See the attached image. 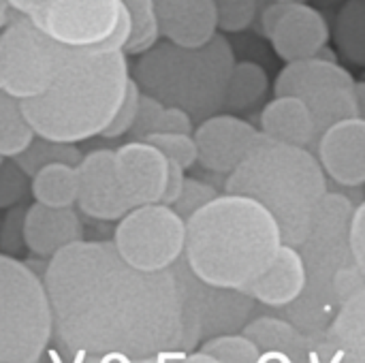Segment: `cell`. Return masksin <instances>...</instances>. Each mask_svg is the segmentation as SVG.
Returning a JSON list of instances; mask_svg holds the SVG:
<instances>
[{"instance_id": "obj_7", "label": "cell", "mask_w": 365, "mask_h": 363, "mask_svg": "<svg viewBox=\"0 0 365 363\" xmlns=\"http://www.w3.org/2000/svg\"><path fill=\"white\" fill-rule=\"evenodd\" d=\"M51 334L45 282L26 263L0 255V363L38 362Z\"/></svg>"}, {"instance_id": "obj_10", "label": "cell", "mask_w": 365, "mask_h": 363, "mask_svg": "<svg viewBox=\"0 0 365 363\" xmlns=\"http://www.w3.org/2000/svg\"><path fill=\"white\" fill-rule=\"evenodd\" d=\"M113 246L137 270H167L184 257L186 220L165 203L137 205L120 218Z\"/></svg>"}, {"instance_id": "obj_2", "label": "cell", "mask_w": 365, "mask_h": 363, "mask_svg": "<svg viewBox=\"0 0 365 363\" xmlns=\"http://www.w3.org/2000/svg\"><path fill=\"white\" fill-rule=\"evenodd\" d=\"M282 246L276 218L246 195L225 193L186 220L184 261L205 285L246 291Z\"/></svg>"}, {"instance_id": "obj_20", "label": "cell", "mask_w": 365, "mask_h": 363, "mask_svg": "<svg viewBox=\"0 0 365 363\" xmlns=\"http://www.w3.org/2000/svg\"><path fill=\"white\" fill-rule=\"evenodd\" d=\"M261 133L291 145L312 148L317 143L314 118L308 105L293 94L276 96L261 111Z\"/></svg>"}, {"instance_id": "obj_35", "label": "cell", "mask_w": 365, "mask_h": 363, "mask_svg": "<svg viewBox=\"0 0 365 363\" xmlns=\"http://www.w3.org/2000/svg\"><path fill=\"white\" fill-rule=\"evenodd\" d=\"M163 111H165V105H163L158 98H154V96L141 92L137 120H135V124H133V128H130L133 137H135V139H148L150 135H154L156 128H158V122H160Z\"/></svg>"}, {"instance_id": "obj_23", "label": "cell", "mask_w": 365, "mask_h": 363, "mask_svg": "<svg viewBox=\"0 0 365 363\" xmlns=\"http://www.w3.org/2000/svg\"><path fill=\"white\" fill-rule=\"evenodd\" d=\"M338 362L365 363V287L344 300L327 327Z\"/></svg>"}, {"instance_id": "obj_26", "label": "cell", "mask_w": 365, "mask_h": 363, "mask_svg": "<svg viewBox=\"0 0 365 363\" xmlns=\"http://www.w3.org/2000/svg\"><path fill=\"white\" fill-rule=\"evenodd\" d=\"M36 133L24 113L21 101L0 90V156L15 158L32 141Z\"/></svg>"}, {"instance_id": "obj_9", "label": "cell", "mask_w": 365, "mask_h": 363, "mask_svg": "<svg viewBox=\"0 0 365 363\" xmlns=\"http://www.w3.org/2000/svg\"><path fill=\"white\" fill-rule=\"evenodd\" d=\"M355 81L357 79L351 75V71L344 68L336 58L312 56L287 62L276 77L274 92L276 96H299L308 105L314 118L319 141V137L331 124L357 116Z\"/></svg>"}, {"instance_id": "obj_39", "label": "cell", "mask_w": 365, "mask_h": 363, "mask_svg": "<svg viewBox=\"0 0 365 363\" xmlns=\"http://www.w3.org/2000/svg\"><path fill=\"white\" fill-rule=\"evenodd\" d=\"M192 124H195V120L188 111H184L180 107L165 105V111L160 116L156 133H195Z\"/></svg>"}, {"instance_id": "obj_17", "label": "cell", "mask_w": 365, "mask_h": 363, "mask_svg": "<svg viewBox=\"0 0 365 363\" xmlns=\"http://www.w3.org/2000/svg\"><path fill=\"white\" fill-rule=\"evenodd\" d=\"M306 282H308V274L299 248L282 242L269 267L246 291L252 295L255 302L267 308L282 310L304 293Z\"/></svg>"}, {"instance_id": "obj_15", "label": "cell", "mask_w": 365, "mask_h": 363, "mask_svg": "<svg viewBox=\"0 0 365 363\" xmlns=\"http://www.w3.org/2000/svg\"><path fill=\"white\" fill-rule=\"evenodd\" d=\"M167 171V156L145 139H133L115 150V173L133 208L163 201Z\"/></svg>"}, {"instance_id": "obj_11", "label": "cell", "mask_w": 365, "mask_h": 363, "mask_svg": "<svg viewBox=\"0 0 365 363\" xmlns=\"http://www.w3.org/2000/svg\"><path fill=\"white\" fill-rule=\"evenodd\" d=\"M124 11L122 0H43L24 15L68 49H109Z\"/></svg>"}, {"instance_id": "obj_8", "label": "cell", "mask_w": 365, "mask_h": 363, "mask_svg": "<svg viewBox=\"0 0 365 363\" xmlns=\"http://www.w3.org/2000/svg\"><path fill=\"white\" fill-rule=\"evenodd\" d=\"M66 53L68 47L47 36L28 15L9 17L0 32V90L19 101L43 94Z\"/></svg>"}, {"instance_id": "obj_18", "label": "cell", "mask_w": 365, "mask_h": 363, "mask_svg": "<svg viewBox=\"0 0 365 363\" xmlns=\"http://www.w3.org/2000/svg\"><path fill=\"white\" fill-rule=\"evenodd\" d=\"M24 242L36 257L51 259L62 248L81 240V220L73 208L34 203L24 218Z\"/></svg>"}, {"instance_id": "obj_41", "label": "cell", "mask_w": 365, "mask_h": 363, "mask_svg": "<svg viewBox=\"0 0 365 363\" xmlns=\"http://www.w3.org/2000/svg\"><path fill=\"white\" fill-rule=\"evenodd\" d=\"M289 4H291V2L272 0V4L263 9V13H261V28H263V34H265V36L272 34V30L276 28V24H278V21L282 19V15L287 13Z\"/></svg>"}, {"instance_id": "obj_3", "label": "cell", "mask_w": 365, "mask_h": 363, "mask_svg": "<svg viewBox=\"0 0 365 363\" xmlns=\"http://www.w3.org/2000/svg\"><path fill=\"white\" fill-rule=\"evenodd\" d=\"M128 83L124 49H68L51 86L21 107L36 137L79 143L109 126Z\"/></svg>"}, {"instance_id": "obj_25", "label": "cell", "mask_w": 365, "mask_h": 363, "mask_svg": "<svg viewBox=\"0 0 365 363\" xmlns=\"http://www.w3.org/2000/svg\"><path fill=\"white\" fill-rule=\"evenodd\" d=\"M269 86V77L267 71L257 64V62H235L229 83H227V92H225V105L222 109L227 111H244L250 109L252 105H257Z\"/></svg>"}, {"instance_id": "obj_32", "label": "cell", "mask_w": 365, "mask_h": 363, "mask_svg": "<svg viewBox=\"0 0 365 363\" xmlns=\"http://www.w3.org/2000/svg\"><path fill=\"white\" fill-rule=\"evenodd\" d=\"M220 17V30L242 32L252 26L259 0H214Z\"/></svg>"}, {"instance_id": "obj_16", "label": "cell", "mask_w": 365, "mask_h": 363, "mask_svg": "<svg viewBox=\"0 0 365 363\" xmlns=\"http://www.w3.org/2000/svg\"><path fill=\"white\" fill-rule=\"evenodd\" d=\"M267 39L280 60L295 62L319 56L331 39V28L319 9L308 2H291Z\"/></svg>"}, {"instance_id": "obj_12", "label": "cell", "mask_w": 365, "mask_h": 363, "mask_svg": "<svg viewBox=\"0 0 365 363\" xmlns=\"http://www.w3.org/2000/svg\"><path fill=\"white\" fill-rule=\"evenodd\" d=\"M197 141L199 163L214 173L229 175L248 154L261 128L233 113H214L192 133Z\"/></svg>"}, {"instance_id": "obj_1", "label": "cell", "mask_w": 365, "mask_h": 363, "mask_svg": "<svg viewBox=\"0 0 365 363\" xmlns=\"http://www.w3.org/2000/svg\"><path fill=\"white\" fill-rule=\"evenodd\" d=\"M56 347L71 359L148 362L201 342L199 278L184 257L160 272L126 263L113 242H75L45 270Z\"/></svg>"}, {"instance_id": "obj_40", "label": "cell", "mask_w": 365, "mask_h": 363, "mask_svg": "<svg viewBox=\"0 0 365 363\" xmlns=\"http://www.w3.org/2000/svg\"><path fill=\"white\" fill-rule=\"evenodd\" d=\"M169 160V158H167ZM184 182H186V169L182 165H178L175 160H169V171H167V186H165V195H163V201L165 205H173L175 199L180 197L182 188H184Z\"/></svg>"}, {"instance_id": "obj_14", "label": "cell", "mask_w": 365, "mask_h": 363, "mask_svg": "<svg viewBox=\"0 0 365 363\" xmlns=\"http://www.w3.org/2000/svg\"><path fill=\"white\" fill-rule=\"evenodd\" d=\"M317 156L327 180L342 188L365 186V118H344L317 141Z\"/></svg>"}, {"instance_id": "obj_29", "label": "cell", "mask_w": 365, "mask_h": 363, "mask_svg": "<svg viewBox=\"0 0 365 363\" xmlns=\"http://www.w3.org/2000/svg\"><path fill=\"white\" fill-rule=\"evenodd\" d=\"M130 15V39L124 47L126 53H143L158 43L160 21L154 0H122Z\"/></svg>"}, {"instance_id": "obj_38", "label": "cell", "mask_w": 365, "mask_h": 363, "mask_svg": "<svg viewBox=\"0 0 365 363\" xmlns=\"http://www.w3.org/2000/svg\"><path fill=\"white\" fill-rule=\"evenodd\" d=\"M351 250H353L355 265L365 276V199L357 203L351 220Z\"/></svg>"}, {"instance_id": "obj_45", "label": "cell", "mask_w": 365, "mask_h": 363, "mask_svg": "<svg viewBox=\"0 0 365 363\" xmlns=\"http://www.w3.org/2000/svg\"><path fill=\"white\" fill-rule=\"evenodd\" d=\"M278 2H308V0H278Z\"/></svg>"}, {"instance_id": "obj_27", "label": "cell", "mask_w": 365, "mask_h": 363, "mask_svg": "<svg viewBox=\"0 0 365 363\" xmlns=\"http://www.w3.org/2000/svg\"><path fill=\"white\" fill-rule=\"evenodd\" d=\"M334 41L338 51L353 64L365 66V2L349 0L334 26Z\"/></svg>"}, {"instance_id": "obj_36", "label": "cell", "mask_w": 365, "mask_h": 363, "mask_svg": "<svg viewBox=\"0 0 365 363\" xmlns=\"http://www.w3.org/2000/svg\"><path fill=\"white\" fill-rule=\"evenodd\" d=\"M24 171L17 167V163H0V208H6L15 203L26 186Z\"/></svg>"}, {"instance_id": "obj_19", "label": "cell", "mask_w": 365, "mask_h": 363, "mask_svg": "<svg viewBox=\"0 0 365 363\" xmlns=\"http://www.w3.org/2000/svg\"><path fill=\"white\" fill-rule=\"evenodd\" d=\"M255 300L248 291L222 289L199 282V321L201 338L242 332L250 321Z\"/></svg>"}, {"instance_id": "obj_37", "label": "cell", "mask_w": 365, "mask_h": 363, "mask_svg": "<svg viewBox=\"0 0 365 363\" xmlns=\"http://www.w3.org/2000/svg\"><path fill=\"white\" fill-rule=\"evenodd\" d=\"M364 287H365L364 272H361L355 263H351V265L342 267V270L336 274V278H334V295H336L338 304H342L344 300H349L353 293H357V291H359V289H364Z\"/></svg>"}, {"instance_id": "obj_22", "label": "cell", "mask_w": 365, "mask_h": 363, "mask_svg": "<svg viewBox=\"0 0 365 363\" xmlns=\"http://www.w3.org/2000/svg\"><path fill=\"white\" fill-rule=\"evenodd\" d=\"M255 344L265 351H280L291 362H308L312 359V338L304 334L289 319L278 317H257L248 321L242 329Z\"/></svg>"}, {"instance_id": "obj_6", "label": "cell", "mask_w": 365, "mask_h": 363, "mask_svg": "<svg viewBox=\"0 0 365 363\" xmlns=\"http://www.w3.org/2000/svg\"><path fill=\"white\" fill-rule=\"evenodd\" d=\"M357 203L340 190H327L319 203L306 240L297 246L308 282L304 293L284 310L287 319L304 334L314 336L327 332L340 304L334 295L336 274L355 263L351 250V220Z\"/></svg>"}, {"instance_id": "obj_30", "label": "cell", "mask_w": 365, "mask_h": 363, "mask_svg": "<svg viewBox=\"0 0 365 363\" xmlns=\"http://www.w3.org/2000/svg\"><path fill=\"white\" fill-rule=\"evenodd\" d=\"M197 349L207 353L214 362L255 363L261 357V349L255 344V340H250L242 332L212 336V338L203 340Z\"/></svg>"}, {"instance_id": "obj_24", "label": "cell", "mask_w": 365, "mask_h": 363, "mask_svg": "<svg viewBox=\"0 0 365 363\" xmlns=\"http://www.w3.org/2000/svg\"><path fill=\"white\" fill-rule=\"evenodd\" d=\"M32 195L36 203L49 208H73L79 195L77 165L51 163L32 175Z\"/></svg>"}, {"instance_id": "obj_43", "label": "cell", "mask_w": 365, "mask_h": 363, "mask_svg": "<svg viewBox=\"0 0 365 363\" xmlns=\"http://www.w3.org/2000/svg\"><path fill=\"white\" fill-rule=\"evenodd\" d=\"M9 2H11V9H13V11L26 13L30 6H34V4H38V2H43V0H9Z\"/></svg>"}, {"instance_id": "obj_34", "label": "cell", "mask_w": 365, "mask_h": 363, "mask_svg": "<svg viewBox=\"0 0 365 363\" xmlns=\"http://www.w3.org/2000/svg\"><path fill=\"white\" fill-rule=\"evenodd\" d=\"M139 98H141V88L137 86L135 79H130L128 90L124 94V101L120 103L113 120L109 122V126L101 133L107 139H118L126 133H130L135 120H137V111H139Z\"/></svg>"}, {"instance_id": "obj_33", "label": "cell", "mask_w": 365, "mask_h": 363, "mask_svg": "<svg viewBox=\"0 0 365 363\" xmlns=\"http://www.w3.org/2000/svg\"><path fill=\"white\" fill-rule=\"evenodd\" d=\"M220 193L207 184V182H201V180H195V178H186L184 182V188L180 193V197L175 199V203L171 205L184 220H188L195 212H199L203 205H207L210 201H214Z\"/></svg>"}, {"instance_id": "obj_5", "label": "cell", "mask_w": 365, "mask_h": 363, "mask_svg": "<svg viewBox=\"0 0 365 363\" xmlns=\"http://www.w3.org/2000/svg\"><path fill=\"white\" fill-rule=\"evenodd\" d=\"M233 66L235 53L222 34L201 47L167 41L141 53L135 81L163 105L188 111L192 120H205L222 109Z\"/></svg>"}, {"instance_id": "obj_21", "label": "cell", "mask_w": 365, "mask_h": 363, "mask_svg": "<svg viewBox=\"0 0 365 363\" xmlns=\"http://www.w3.org/2000/svg\"><path fill=\"white\" fill-rule=\"evenodd\" d=\"M220 30V17L214 0H186L184 6L160 24V34L182 47H201Z\"/></svg>"}, {"instance_id": "obj_4", "label": "cell", "mask_w": 365, "mask_h": 363, "mask_svg": "<svg viewBox=\"0 0 365 363\" xmlns=\"http://www.w3.org/2000/svg\"><path fill=\"white\" fill-rule=\"evenodd\" d=\"M327 190L329 180L310 148L282 143L263 133L225 180V193L259 201L276 218L282 242L293 246L306 240Z\"/></svg>"}, {"instance_id": "obj_28", "label": "cell", "mask_w": 365, "mask_h": 363, "mask_svg": "<svg viewBox=\"0 0 365 363\" xmlns=\"http://www.w3.org/2000/svg\"><path fill=\"white\" fill-rule=\"evenodd\" d=\"M81 158H83V154L75 148V143H62V141H51V139L38 137L21 154L15 156V163L26 175L32 178L45 165H51V163L79 165Z\"/></svg>"}, {"instance_id": "obj_44", "label": "cell", "mask_w": 365, "mask_h": 363, "mask_svg": "<svg viewBox=\"0 0 365 363\" xmlns=\"http://www.w3.org/2000/svg\"><path fill=\"white\" fill-rule=\"evenodd\" d=\"M9 17H11V2L9 0H0V28H4Z\"/></svg>"}, {"instance_id": "obj_31", "label": "cell", "mask_w": 365, "mask_h": 363, "mask_svg": "<svg viewBox=\"0 0 365 363\" xmlns=\"http://www.w3.org/2000/svg\"><path fill=\"white\" fill-rule=\"evenodd\" d=\"M145 141L156 145L169 160H175L184 169H190L199 163L197 141L192 133H154Z\"/></svg>"}, {"instance_id": "obj_42", "label": "cell", "mask_w": 365, "mask_h": 363, "mask_svg": "<svg viewBox=\"0 0 365 363\" xmlns=\"http://www.w3.org/2000/svg\"><path fill=\"white\" fill-rule=\"evenodd\" d=\"M355 101H357V116L365 118V77L355 81Z\"/></svg>"}, {"instance_id": "obj_13", "label": "cell", "mask_w": 365, "mask_h": 363, "mask_svg": "<svg viewBox=\"0 0 365 363\" xmlns=\"http://www.w3.org/2000/svg\"><path fill=\"white\" fill-rule=\"evenodd\" d=\"M77 173H79L77 205L86 216L94 220H120L128 210H133L115 173L113 150L90 152L77 165Z\"/></svg>"}, {"instance_id": "obj_46", "label": "cell", "mask_w": 365, "mask_h": 363, "mask_svg": "<svg viewBox=\"0 0 365 363\" xmlns=\"http://www.w3.org/2000/svg\"><path fill=\"white\" fill-rule=\"evenodd\" d=\"M364 2H365V0H364Z\"/></svg>"}]
</instances>
